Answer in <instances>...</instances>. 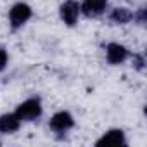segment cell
<instances>
[{"mask_svg": "<svg viewBox=\"0 0 147 147\" xmlns=\"http://www.w3.org/2000/svg\"><path fill=\"white\" fill-rule=\"evenodd\" d=\"M40 114H42V104L38 99H28L23 104H19L16 109V116L21 121H33Z\"/></svg>", "mask_w": 147, "mask_h": 147, "instance_id": "1", "label": "cell"}, {"mask_svg": "<svg viewBox=\"0 0 147 147\" xmlns=\"http://www.w3.org/2000/svg\"><path fill=\"white\" fill-rule=\"evenodd\" d=\"M109 19L113 23H116V24H125V23H130L133 19V12L130 9H126V7H116L111 12Z\"/></svg>", "mask_w": 147, "mask_h": 147, "instance_id": "9", "label": "cell"}, {"mask_svg": "<svg viewBox=\"0 0 147 147\" xmlns=\"http://www.w3.org/2000/svg\"><path fill=\"white\" fill-rule=\"evenodd\" d=\"M106 55L111 64H121L128 57V50L119 43H109L106 47Z\"/></svg>", "mask_w": 147, "mask_h": 147, "instance_id": "7", "label": "cell"}, {"mask_svg": "<svg viewBox=\"0 0 147 147\" xmlns=\"http://www.w3.org/2000/svg\"><path fill=\"white\" fill-rule=\"evenodd\" d=\"M107 5V0H83V4L80 5L82 12L88 18H95V16H100L104 12Z\"/></svg>", "mask_w": 147, "mask_h": 147, "instance_id": "6", "label": "cell"}, {"mask_svg": "<svg viewBox=\"0 0 147 147\" xmlns=\"http://www.w3.org/2000/svg\"><path fill=\"white\" fill-rule=\"evenodd\" d=\"M97 147H116V145H125V133L121 130H109L107 133H104L97 142Z\"/></svg>", "mask_w": 147, "mask_h": 147, "instance_id": "5", "label": "cell"}, {"mask_svg": "<svg viewBox=\"0 0 147 147\" xmlns=\"http://www.w3.org/2000/svg\"><path fill=\"white\" fill-rule=\"evenodd\" d=\"M80 12H82V9H80V4L76 2V0H66V2L61 5V19L67 26L76 24Z\"/></svg>", "mask_w": 147, "mask_h": 147, "instance_id": "3", "label": "cell"}, {"mask_svg": "<svg viewBox=\"0 0 147 147\" xmlns=\"http://www.w3.org/2000/svg\"><path fill=\"white\" fill-rule=\"evenodd\" d=\"M31 18V7L28 5V4H16L12 9H11V12H9V19H11V26L16 30V28H19V26H23L28 19Z\"/></svg>", "mask_w": 147, "mask_h": 147, "instance_id": "2", "label": "cell"}, {"mask_svg": "<svg viewBox=\"0 0 147 147\" xmlns=\"http://www.w3.org/2000/svg\"><path fill=\"white\" fill-rule=\"evenodd\" d=\"M73 125H75V119H73V116L66 111H61V113H55L50 119V128L54 131H59V133H64L67 131L69 128H73Z\"/></svg>", "mask_w": 147, "mask_h": 147, "instance_id": "4", "label": "cell"}, {"mask_svg": "<svg viewBox=\"0 0 147 147\" xmlns=\"http://www.w3.org/2000/svg\"><path fill=\"white\" fill-rule=\"evenodd\" d=\"M133 66H135L137 69H142V67H144V59H142L140 55H133Z\"/></svg>", "mask_w": 147, "mask_h": 147, "instance_id": "12", "label": "cell"}, {"mask_svg": "<svg viewBox=\"0 0 147 147\" xmlns=\"http://www.w3.org/2000/svg\"><path fill=\"white\" fill-rule=\"evenodd\" d=\"M7 66V52L4 49H0V71Z\"/></svg>", "mask_w": 147, "mask_h": 147, "instance_id": "10", "label": "cell"}, {"mask_svg": "<svg viewBox=\"0 0 147 147\" xmlns=\"http://www.w3.org/2000/svg\"><path fill=\"white\" fill-rule=\"evenodd\" d=\"M19 125H21V119L16 116V113L0 116V131L2 133H14L19 130Z\"/></svg>", "mask_w": 147, "mask_h": 147, "instance_id": "8", "label": "cell"}, {"mask_svg": "<svg viewBox=\"0 0 147 147\" xmlns=\"http://www.w3.org/2000/svg\"><path fill=\"white\" fill-rule=\"evenodd\" d=\"M133 19H137L138 24H144L145 23V9H138V14L137 16L133 14Z\"/></svg>", "mask_w": 147, "mask_h": 147, "instance_id": "11", "label": "cell"}]
</instances>
